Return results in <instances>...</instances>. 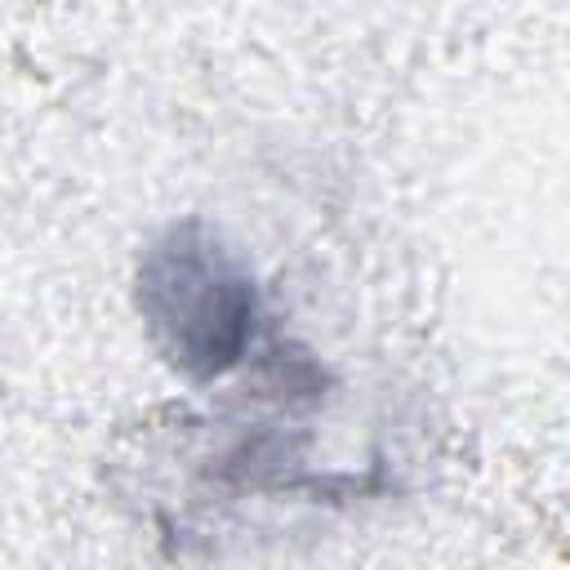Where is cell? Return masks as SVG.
Wrapping results in <instances>:
<instances>
[{"instance_id": "cell-1", "label": "cell", "mask_w": 570, "mask_h": 570, "mask_svg": "<svg viewBox=\"0 0 570 570\" xmlns=\"http://www.w3.org/2000/svg\"><path fill=\"white\" fill-rule=\"evenodd\" d=\"M134 312L151 352L196 387L245 370L267 338L263 289L249 258L200 214L174 218L142 240Z\"/></svg>"}]
</instances>
